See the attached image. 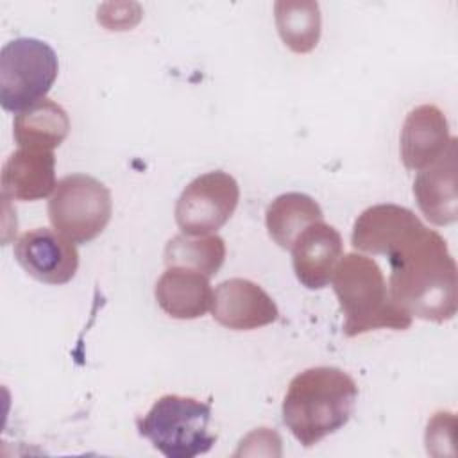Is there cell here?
<instances>
[{
  "label": "cell",
  "mask_w": 458,
  "mask_h": 458,
  "mask_svg": "<svg viewBox=\"0 0 458 458\" xmlns=\"http://www.w3.org/2000/svg\"><path fill=\"white\" fill-rule=\"evenodd\" d=\"M420 224L422 220L404 206L376 204L354 220L351 243L361 252L386 256L395 243Z\"/></svg>",
  "instance_id": "cell-14"
},
{
  "label": "cell",
  "mask_w": 458,
  "mask_h": 458,
  "mask_svg": "<svg viewBox=\"0 0 458 458\" xmlns=\"http://www.w3.org/2000/svg\"><path fill=\"white\" fill-rule=\"evenodd\" d=\"M451 140L445 114L433 104L417 106L401 129V161L408 170L420 172L445 154Z\"/></svg>",
  "instance_id": "cell-10"
},
{
  "label": "cell",
  "mask_w": 458,
  "mask_h": 458,
  "mask_svg": "<svg viewBox=\"0 0 458 458\" xmlns=\"http://www.w3.org/2000/svg\"><path fill=\"white\" fill-rule=\"evenodd\" d=\"M456 168V138L453 136L445 154L415 177L413 195L417 206L435 225H447L458 218Z\"/></svg>",
  "instance_id": "cell-12"
},
{
  "label": "cell",
  "mask_w": 458,
  "mask_h": 458,
  "mask_svg": "<svg viewBox=\"0 0 458 458\" xmlns=\"http://www.w3.org/2000/svg\"><path fill=\"white\" fill-rule=\"evenodd\" d=\"M20 267L39 283L64 284L79 268V252L72 240L48 227L23 233L13 247Z\"/></svg>",
  "instance_id": "cell-8"
},
{
  "label": "cell",
  "mask_w": 458,
  "mask_h": 458,
  "mask_svg": "<svg viewBox=\"0 0 458 458\" xmlns=\"http://www.w3.org/2000/svg\"><path fill=\"white\" fill-rule=\"evenodd\" d=\"M331 283L345 317V336L352 338L374 329L403 331L411 326V317L392 301L383 270L372 258L358 252L342 256Z\"/></svg>",
  "instance_id": "cell-3"
},
{
  "label": "cell",
  "mask_w": 458,
  "mask_h": 458,
  "mask_svg": "<svg viewBox=\"0 0 458 458\" xmlns=\"http://www.w3.org/2000/svg\"><path fill=\"white\" fill-rule=\"evenodd\" d=\"M141 20V5L136 2H107L97 11V21L107 30H129Z\"/></svg>",
  "instance_id": "cell-20"
},
{
  "label": "cell",
  "mask_w": 458,
  "mask_h": 458,
  "mask_svg": "<svg viewBox=\"0 0 458 458\" xmlns=\"http://www.w3.org/2000/svg\"><path fill=\"white\" fill-rule=\"evenodd\" d=\"M47 211L57 233L73 243H88L111 220V191L88 174H70L57 181Z\"/></svg>",
  "instance_id": "cell-6"
},
{
  "label": "cell",
  "mask_w": 458,
  "mask_h": 458,
  "mask_svg": "<svg viewBox=\"0 0 458 458\" xmlns=\"http://www.w3.org/2000/svg\"><path fill=\"white\" fill-rule=\"evenodd\" d=\"M358 386L338 367H311L299 372L283 399V422L304 447L344 428L356 406Z\"/></svg>",
  "instance_id": "cell-2"
},
{
  "label": "cell",
  "mask_w": 458,
  "mask_h": 458,
  "mask_svg": "<svg viewBox=\"0 0 458 458\" xmlns=\"http://www.w3.org/2000/svg\"><path fill=\"white\" fill-rule=\"evenodd\" d=\"M292 265L297 281L308 290L324 288L342 258L340 233L324 220L308 225L292 245Z\"/></svg>",
  "instance_id": "cell-11"
},
{
  "label": "cell",
  "mask_w": 458,
  "mask_h": 458,
  "mask_svg": "<svg viewBox=\"0 0 458 458\" xmlns=\"http://www.w3.org/2000/svg\"><path fill=\"white\" fill-rule=\"evenodd\" d=\"M59 73L55 50L38 38H16L0 52V104L21 113L47 98Z\"/></svg>",
  "instance_id": "cell-5"
},
{
  "label": "cell",
  "mask_w": 458,
  "mask_h": 458,
  "mask_svg": "<svg viewBox=\"0 0 458 458\" xmlns=\"http://www.w3.org/2000/svg\"><path fill=\"white\" fill-rule=\"evenodd\" d=\"M324 218L318 202L301 191H288L276 197L265 213L268 236L281 247L292 249L295 238L311 224Z\"/></svg>",
  "instance_id": "cell-17"
},
{
  "label": "cell",
  "mask_w": 458,
  "mask_h": 458,
  "mask_svg": "<svg viewBox=\"0 0 458 458\" xmlns=\"http://www.w3.org/2000/svg\"><path fill=\"white\" fill-rule=\"evenodd\" d=\"M211 406L195 397L166 394L136 419L138 433L166 458H195L208 453L216 435L209 433Z\"/></svg>",
  "instance_id": "cell-4"
},
{
  "label": "cell",
  "mask_w": 458,
  "mask_h": 458,
  "mask_svg": "<svg viewBox=\"0 0 458 458\" xmlns=\"http://www.w3.org/2000/svg\"><path fill=\"white\" fill-rule=\"evenodd\" d=\"M388 292L411 318L447 322L458 310V268L447 242L420 224L386 252Z\"/></svg>",
  "instance_id": "cell-1"
},
{
  "label": "cell",
  "mask_w": 458,
  "mask_h": 458,
  "mask_svg": "<svg viewBox=\"0 0 458 458\" xmlns=\"http://www.w3.org/2000/svg\"><path fill=\"white\" fill-rule=\"evenodd\" d=\"M54 150L18 148L2 166V195L14 200H39L55 190Z\"/></svg>",
  "instance_id": "cell-13"
},
{
  "label": "cell",
  "mask_w": 458,
  "mask_h": 458,
  "mask_svg": "<svg viewBox=\"0 0 458 458\" xmlns=\"http://www.w3.org/2000/svg\"><path fill=\"white\" fill-rule=\"evenodd\" d=\"M240 200L236 179L224 170L195 177L175 204V222L184 234H215L234 213Z\"/></svg>",
  "instance_id": "cell-7"
},
{
  "label": "cell",
  "mask_w": 458,
  "mask_h": 458,
  "mask_svg": "<svg viewBox=\"0 0 458 458\" xmlns=\"http://www.w3.org/2000/svg\"><path fill=\"white\" fill-rule=\"evenodd\" d=\"M274 20L283 43L295 54L311 52L322 30L320 5L313 0H277Z\"/></svg>",
  "instance_id": "cell-18"
},
{
  "label": "cell",
  "mask_w": 458,
  "mask_h": 458,
  "mask_svg": "<svg viewBox=\"0 0 458 458\" xmlns=\"http://www.w3.org/2000/svg\"><path fill=\"white\" fill-rule=\"evenodd\" d=\"M211 315L227 329L252 331L276 322L279 310L258 283L245 277H231L215 288Z\"/></svg>",
  "instance_id": "cell-9"
},
{
  "label": "cell",
  "mask_w": 458,
  "mask_h": 458,
  "mask_svg": "<svg viewBox=\"0 0 458 458\" xmlns=\"http://www.w3.org/2000/svg\"><path fill=\"white\" fill-rule=\"evenodd\" d=\"M225 259V242L216 233L204 236L175 234L166 242L165 265L186 267L208 277L215 276Z\"/></svg>",
  "instance_id": "cell-19"
},
{
  "label": "cell",
  "mask_w": 458,
  "mask_h": 458,
  "mask_svg": "<svg viewBox=\"0 0 458 458\" xmlns=\"http://www.w3.org/2000/svg\"><path fill=\"white\" fill-rule=\"evenodd\" d=\"M154 295L159 308L179 320L199 318L213 306L209 277L186 267H166L156 283Z\"/></svg>",
  "instance_id": "cell-15"
},
{
  "label": "cell",
  "mask_w": 458,
  "mask_h": 458,
  "mask_svg": "<svg viewBox=\"0 0 458 458\" xmlns=\"http://www.w3.org/2000/svg\"><path fill=\"white\" fill-rule=\"evenodd\" d=\"M70 132V118L63 106L43 98L18 113L13 122V136L20 148L54 150Z\"/></svg>",
  "instance_id": "cell-16"
}]
</instances>
